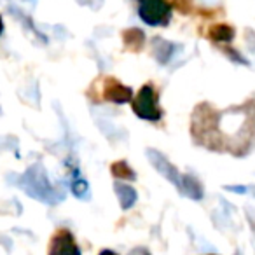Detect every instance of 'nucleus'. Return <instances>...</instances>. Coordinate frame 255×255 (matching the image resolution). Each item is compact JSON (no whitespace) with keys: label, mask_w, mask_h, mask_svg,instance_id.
I'll return each mask as SVG.
<instances>
[{"label":"nucleus","mask_w":255,"mask_h":255,"mask_svg":"<svg viewBox=\"0 0 255 255\" xmlns=\"http://www.w3.org/2000/svg\"><path fill=\"white\" fill-rule=\"evenodd\" d=\"M133 112L145 121H159L163 117V110L159 107V96L152 84H145L131 102Z\"/></svg>","instance_id":"obj_1"},{"label":"nucleus","mask_w":255,"mask_h":255,"mask_svg":"<svg viewBox=\"0 0 255 255\" xmlns=\"http://www.w3.org/2000/svg\"><path fill=\"white\" fill-rule=\"evenodd\" d=\"M138 16L145 25L164 26L170 23L171 4L168 0H138Z\"/></svg>","instance_id":"obj_2"},{"label":"nucleus","mask_w":255,"mask_h":255,"mask_svg":"<svg viewBox=\"0 0 255 255\" xmlns=\"http://www.w3.org/2000/svg\"><path fill=\"white\" fill-rule=\"evenodd\" d=\"M23 180H25L23 189H25L30 196L40 199V201H53L51 198H53V194H56V192H54V189L49 185V182H47V178H46V173H44L40 166L30 168L25 177H23Z\"/></svg>","instance_id":"obj_3"},{"label":"nucleus","mask_w":255,"mask_h":255,"mask_svg":"<svg viewBox=\"0 0 255 255\" xmlns=\"http://www.w3.org/2000/svg\"><path fill=\"white\" fill-rule=\"evenodd\" d=\"M147 156H149L150 164H152V166L156 168V170L159 171L166 180H170L177 189L180 187V182H182L180 171H178L177 168H175L173 164H171L170 161L163 156V154L157 152V150H147Z\"/></svg>","instance_id":"obj_4"},{"label":"nucleus","mask_w":255,"mask_h":255,"mask_svg":"<svg viewBox=\"0 0 255 255\" xmlns=\"http://www.w3.org/2000/svg\"><path fill=\"white\" fill-rule=\"evenodd\" d=\"M103 98L112 103H128L133 100V89L124 86L116 77H107L103 84Z\"/></svg>","instance_id":"obj_5"},{"label":"nucleus","mask_w":255,"mask_h":255,"mask_svg":"<svg viewBox=\"0 0 255 255\" xmlns=\"http://www.w3.org/2000/svg\"><path fill=\"white\" fill-rule=\"evenodd\" d=\"M49 254L51 255H67V254H74L79 255L81 250L75 245L74 236H72L70 231L67 229H60L51 240V247H49Z\"/></svg>","instance_id":"obj_6"},{"label":"nucleus","mask_w":255,"mask_h":255,"mask_svg":"<svg viewBox=\"0 0 255 255\" xmlns=\"http://www.w3.org/2000/svg\"><path fill=\"white\" fill-rule=\"evenodd\" d=\"M123 42L124 47L128 51H133V53H138L142 51L143 44H145V33L140 28H129L123 32Z\"/></svg>","instance_id":"obj_7"},{"label":"nucleus","mask_w":255,"mask_h":255,"mask_svg":"<svg viewBox=\"0 0 255 255\" xmlns=\"http://www.w3.org/2000/svg\"><path fill=\"white\" fill-rule=\"evenodd\" d=\"M178 191H180L182 194L189 196L191 199H194V201H199V199L203 198L201 184H199L198 178L192 177V175H182V182H180Z\"/></svg>","instance_id":"obj_8"},{"label":"nucleus","mask_w":255,"mask_h":255,"mask_svg":"<svg viewBox=\"0 0 255 255\" xmlns=\"http://www.w3.org/2000/svg\"><path fill=\"white\" fill-rule=\"evenodd\" d=\"M114 189H116V194H117V198H119L121 208H123V210H129L136 203V199H138L136 191L131 187V185L116 182V184H114Z\"/></svg>","instance_id":"obj_9"},{"label":"nucleus","mask_w":255,"mask_h":255,"mask_svg":"<svg viewBox=\"0 0 255 255\" xmlns=\"http://www.w3.org/2000/svg\"><path fill=\"white\" fill-rule=\"evenodd\" d=\"M154 56L157 58V61L159 63H168L170 61V58L173 56V51H175V46L171 42H166V40L159 39V37H156L154 39Z\"/></svg>","instance_id":"obj_10"},{"label":"nucleus","mask_w":255,"mask_h":255,"mask_svg":"<svg viewBox=\"0 0 255 255\" xmlns=\"http://www.w3.org/2000/svg\"><path fill=\"white\" fill-rule=\"evenodd\" d=\"M208 35H210V39L215 40V42H229L234 37V30L231 28L229 25L220 23V25H213L212 28H210Z\"/></svg>","instance_id":"obj_11"},{"label":"nucleus","mask_w":255,"mask_h":255,"mask_svg":"<svg viewBox=\"0 0 255 255\" xmlns=\"http://www.w3.org/2000/svg\"><path fill=\"white\" fill-rule=\"evenodd\" d=\"M110 171L116 178H121V180H136V173L129 168V164L126 161H116V163L110 166Z\"/></svg>","instance_id":"obj_12"},{"label":"nucleus","mask_w":255,"mask_h":255,"mask_svg":"<svg viewBox=\"0 0 255 255\" xmlns=\"http://www.w3.org/2000/svg\"><path fill=\"white\" fill-rule=\"evenodd\" d=\"M70 189H72V192H74L77 198H84L86 194H88V182L86 180H82V178H75L74 182H72V185H70Z\"/></svg>","instance_id":"obj_13"},{"label":"nucleus","mask_w":255,"mask_h":255,"mask_svg":"<svg viewBox=\"0 0 255 255\" xmlns=\"http://www.w3.org/2000/svg\"><path fill=\"white\" fill-rule=\"evenodd\" d=\"M173 7L182 14H189L192 11V0H173Z\"/></svg>","instance_id":"obj_14"},{"label":"nucleus","mask_w":255,"mask_h":255,"mask_svg":"<svg viewBox=\"0 0 255 255\" xmlns=\"http://www.w3.org/2000/svg\"><path fill=\"white\" fill-rule=\"evenodd\" d=\"M224 53H226V54H229V56L233 58L234 61H238V63H247V61H245L243 58H241L240 54L236 53V51H233V49H231V47H229V49H224Z\"/></svg>","instance_id":"obj_15"},{"label":"nucleus","mask_w":255,"mask_h":255,"mask_svg":"<svg viewBox=\"0 0 255 255\" xmlns=\"http://www.w3.org/2000/svg\"><path fill=\"white\" fill-rule=\"evenodd\" d=\"M247 217H248V220H250V224H252V229H254V233H255V212H254V210H250V208H248Z\"/></svg>","instance_id":"obj_16"},{"label":"nucleus","mask_w":255,"mask_h":255,"mask_svg":"<svg viewBox=\"0 0 255 255\" xmlns=\"http://www.w3.org/2000/svg\"><path fill=\"white\" fill-rule=\"evenodd\" d=\"M227 191H233V192H240V194H241V192H247V189H245V187H231V185H227Z\"/></svg>","instance_id":"obj_17"},{"label":"nucleus","mask_w":255,"mask_h":255,"mask_svg":"<svg viewBox=\"0 0 255 255\" xmlns=\"http://www.w3.org/2000/svg\"><path fill=\"white\" fill-rule=\"evenodd\" d=\"M2 32H4V23H2V18H0V35H2Z\"/></svg>","instance_id":"obj_18"}]
</instances>
